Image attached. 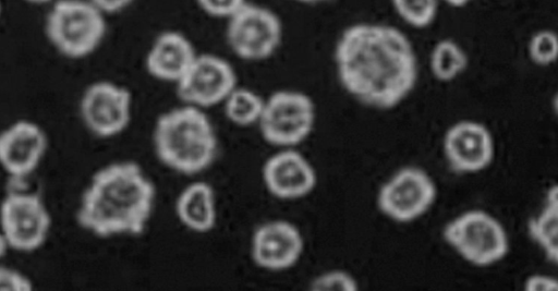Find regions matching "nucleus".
Masks as SVG:
<instances>
[{"label": "nucleus", "mask_w": 558, "mask_h": 291, "mask_svg": "<svg viewBox=\"0 0 558 291\" xmlns=\"http://www.w3.org/2000/svg\"><path fill=\"white\" fill-rule=\"evenodd\" d=\"M342 88L362 105L389 110L400 105L417 82V58L399 28L375 22L347 26L333 50Z\"/></svg>", "instance_id": "f257e3e1"}, {"label": "nucleus", "mask_w": 558, "mask_h": 291, "mask_svg": "<svg viewBox=\"0 0 558 291\" xmlns=\"http://www.w3.org/2000/svg\"><path fill=\"white\" fill-rule=\"evenodd\" d=\"M155 197L154 183L138 163L111 162L89 179L75 218L95 237L138 235L150 220Z\"/></svg>", "instance_id": "f03ea898"}, {"label": "nucleus", "mask_w": 558, "mask_h": 291, "mask_svg": "<svg viewBox=\"0 0 558 291\" xmlns=\"http://www.w3.org/2000/svg\"><path fill=\"white\" fill-rule=\"evenodd\" d=\"M153 143L160 162L185 175L209 168L218 149L215 129L204 109L185 104L158 116Z\"/></svg>", "instance_id": "7ed1b4c3"}, {"label": "nucleus", "mask_w": 558, "mask_h": 291, "mask_svg": "<svg viewBox=\"0 0 558 291\" xmlns=\"http://www.w3.org/2000/svg\"><path fill=\"white\" fill-rule=\"evenodd\" d=\"M49 5L44 32L59 54L80 60L100 47L107 34V15L89 0H56Z\"/></svg>", "instance_id": "20e7f679"}, {"label": "nucleus", "mask_w": 558, "mask_h": 291, "mask_svg": "<svg viewBox=\"0 0 558 291\" xmlns=\"http://www.w3.org/2000/svg\"><path fill=\"white\" fill-rule=\"evenodd\" d=\"M284 35L280 16L269 7L247 1L226 21V41L230 50L247 62L274 56Z\"/></svg>", "instance_id": "39448f33"}, {"label": "nucleus", "mask_w": 558, "mask_h": 291, "mask_svg": "<svg viewBox=\"0 0 558 291\" xmlns=\"http://www.w3.org/2000/svg\"><path fill=\"white\" fill-rule=\"evenodd\" d=\"M316 120L313 99L296 89H278L265 98L257 123L259 132L270 145L293 148L312 133Z\"/></svg>", "instance_id": "423d86ee"}, {"label": "nucleus", "mask_w": 558, "mask_h": 291, "mask_svg": "<svg viewBox=\"0 0 558 291\" xmlns=\"http://www.w3.org/2000/svg\"><path fill=\"white\" fill-rule=\"evenodd\" d=\"M442 235L462 258L480 267L501 260L509 251L505 228L484 210L459 215L445 226Z\"/></svg>", "instance_id": "0eeeda50"}, {"label": "nucleus", "mask_w": 558, "mask_h": 291, "mask_svg": "<svg viewBox=\"0 0 558 291\" xmlns=\"http://www.w3.org/2000/svg\"><path fill=\"white\" fill-rule=\"evenodd\" d=\"M51 215L33 192H10L0 204V230L10 250L31 253L40 248L51 230Z\"/></svg>", "instance_id": "6e6552de"}, {"label": "nucleus", "mask_w": 558, "mask_h": 291, "mask_svg": "<svg viewBox=\"0 0 558 291\" xmlns=\"http://www.w3.org/2000/svg\"><path fill=\"white\" fill-rule=\"evenodd\" d=\"M133 97L129 88L112 81L90 83L83 90L78 112L84 126L99 138L114 137L128 129Z\"/></svg>", "instance_id": "1a4fd4ad"}, {"label": "nucleus", "mask_w": 558, "mask_h": 291, "mask_svg": "<svg viewBox=\"0 0 558 291\" xmlns=\"http://www.w3.org/2000/svg\"><path fill=\"white\" fill-rule=\"evenodd\" d=\"M238 85L236 72L227 59L198 52L175 89L182 104L207 109L221 105Z\"/></svg>", "instance_id": "9d476101"}, {"label": "nucleus", "mask_w": 558, "mask_h": 291, "mask_svg": "<svg viewBox=\"0 0 558 291\" xmlns=\"http://www.w3.org/2000/svg\"><path fill=\"white\" fill-rule=\"evenodd\" d=\"M436 195V185L426 171L404 167L383 184L377 195V206L388 218L410 222L430 208Z\"/></svg>", "instance_id": "9b49d317"}, {"label": "nucleus", "mask_w": 558, "mask_h": 291, "mask_svg": "<svg viewBox=\"0 0 558 291\" xmlns=\"http://www.w3.org/2000/svg\"><path fill=\"white\" fill-rule=\"evenodd\" d=\"M48 148L45 130L36 122L20 119L0 132V167L14 180L37 170Z\"/></svg>", "instance_id": "f8f14e48"}, {"label": "nucleus", "mask_w": 558, "mask_h": 291, "mask_svg": "<svg viewBox=\"0 0 558 291\" xmlns=\"http://www.w3.org/2000/svg\"><path fill=\"white\" fill-rule=\"evenodd\" d=\"M304 251V240L299 228L282 219L260 223L251 239V257L254 264L268 271L292 268Z\"/></svg>", "instance_id": "ddd939ff"}, {"label": "nucleus", "mask_w": 558, "mask_h": 291, "mask_svg": "<svg viewBox=\"0 0 558 291\" xmlns=\"http://www.w3.org/2000/svg\"><path fill=\"white\" fill-rule=\"evenodd\" d=\"M262 179L266 190L282 201L305 197L317 183L312 163L294 148H281L270 155L263 165Z\"/></svg>", "instance_id": "4468645a"}, {"label": "nucleus", "mask_w": 558, "mask_h": 291, "mask_svg": "<svg viewBox=\"0 0 558 291\" xmlns=\"http://www.w3.org/2000/svg\"><path fill=\"white\" fill-rule=\"evenodd\" d=\"M444 153L456 173H475L487 168L493 160V136L480 122L459 121L444 136Z\"/></svg>", "instance_id": "2eb2a0df"}, {"label": "nucleus", "mask_w": 558, "mask_h": 291, "mask_svg": "<svg viewBox=\"0 0 558 291\" xmlns=\"http://www.w3.org/2000/svg\"><path fill=\"white\" fill-rule=\"evenodd\" d=\"M197 53L192 40L184 33L166 29L154 38L147 49L145 69L155 80L175 85Z\"/></svg>", "instance_id": "dca6fc26"}, {"label": "nucleus", "mask_w": 558, "mask_h": 291, "mask_svg": "<svg viewBox=\"0 0 558 291\" xmlns=\"http://www.w3.org/2000/svg\"><path fill=\"white\" fill-rule=\"evenodd\" d=\"M178 220L195 233L211 231L217 222L215 192L205 181L186 185L178 195L174 206Z\"/></svg>", "instance_id": "f3484780"}, {"label": "nucleus", "mask_w": 558, "mask_h": 291, "mask_svg": "<svg viewBox=\"0 0 558 291\" xmlns=\"http://www.w3.org/2000/svg\"><path fill=\"white\" fill-rule=\"evenodd\" d=\"M531 239L542 248L546 258L558 260V187L553 185L546 194L542 210L527 223Z\"/></svg>", "instance_id": "a211bd4d"}, {"label": "nucleus", "mask_w": 558, "mask_h": 291, "mask_svg": "<svg viewBox=\"0 0 558 291\" xmlns=\"http://www.w3.org/2000/svg\"><path fill=\"white\" fill-rule=\"evenodd\" d=\"M265 98L255 90L235 86L221 104L229 122L238 126L257 125Z\"/></svg>", "instance_id": "6ab92c4d"}, {"label": "nucleus", "mask_w": 558, "mask_h": 291, "mask_svg": "<svg viewBox=\"0 0 558 291\" xmlns=\"http://www.w3.org/2000/svg\"><path fill=\"white\" fill-rule=\"evenodd\" d=\"M469 63L464 49L453 39L438 40L429 57V66L433 76L440 82H450L462 74Z\"/></svg>", "instance_id": "aec40b11"}, {"label": "nucleus", "mask_w": 558, "mask_h": 291, "mask_svg": "<svg viewBox=\"0 0 558 291\" xmlns=\"http://www.w3.org/2000/svg\"><path fill=\"white\" fill-rule=\"evenodd\" d=\"M398 16L414 28H425L437 17L439 0H390Z\"/></svg>", "instance_id": "412c9836"}, {"label": "nucleus", "mask_w": 558, "mask_h": 291, "mask_svg": "<svg viewBox=\"0 0 558 291\" xmlns=\"http://www.w3.org/2000/svg\"><path fill=\"white\" fill-rule=\"evenodd\" d=\"M527 53L533 63L548 66L556 62L558 39L555 31L543 28L535 32L527 43Z\"/></svg>", "instance_id": "4be33fe9"}, {"label": "nucleus", "mask_w": 558, "mask_h": 291, "mask_svg": "<svg viewBox=\"0 0 558 291\" xmlns=\"http://www.w3.org/2000/svg\"><path fill=\"white\" fill-rule=\"evenodd\" d=\"M311 291H357L355 279L343 270H329L315 277L310 286Z\"/></svg>", "instance_id": "5701e85b"}, {"label": "nucleus", "mask_w": 558, "mask_h": 291, "mask_svg": "<svg viewBox=\"0 0 558 291\" xmlns=\"http://www.w3.org/2000/svg\"><path fill=\"white\" fill-rule=\"evenodd\" d=\"M248 0H195L198 9L209 17L227 21Z\"/></svg>", "instance_id": "b1692460"}, {"label": "nucleus", "mask_w": 558, "mask_h": 291, "mask_svg": "<svg viewBox=\"0 0 558 291\" xmlns=\"http://www.w3.org/2000/svg\"><path fill=\"white\" fill-rule=\"evenodd\" d=\"M34 283L19 269L0 266V291H32Z\"/></svg>", "instance_id": "393cba45"}, {"label": "nucleus", "mask_w": 558, "mask_h": 291, "mask_svg": "<svg viewBox=\"0 0 558 291\" xmlns=\"http://www.w3.org/2000/svg\"><path fill=\"white\" fill-rule=\"evenodd\" d=\"M525 291H557L558 282L556 278L546 275H532L525 282Z\"/></svg>", "instance_id": "a878e982"}, {"label": "nucleus", "mask_w": 558, "mask_h": 291, "mask_svg": "<svg viewBox=\"0 0 558 291\" xmlns=\"http://www.w3.org/2000/svg\"><path fill=\"white\" fill-rule=\"evenodd\" d=\"M105 15H113L123 12L131 7L135 0H89Z\"/></svg>", "instance_id": "bb28decb"}, {"label": "nucleus", "mask_w": 558, "mask_h": 291, "mask_svg": "<svg viewBox=\"0 0 558 291\" xmlns=\"http://www.w3.org/2000/svg\"><path fill=\"white\" fill-rule=\"evenodd\" d=\"M9 250L10 246L8 244V241L0 230V259H2L7 255Z\"/></svg>", "instance_id": "cd10ccee"}, {"label": "nucleus", "mask_w": 558, "mask_h": 291, "mask_svg": "<svg viewBox=\"0 0 558 291\" xmlns=\"http://www.w3.org/2000/svg\"><path fill=\"white\" fill-rule=\"evenodd\" d=\"M439 1L440 2H445V3H447L448 5H451V7L460 8V7L466 5L472 0H439Z\"/></svg>", "instance_id": "c85d7f7f"}, {"label": "nucleus", "mask_w": 558, "mask_h": 291, "mask_svg": "<svg viewBox=\"0 0 558 291\" xmlns=\"http://www.w3.org/2000/svg\"><path fill=\"white\" fill-rule=\"evenodd\" d=\"M291 2L300 3V4H317L325 2L327 0H289Z\"/></svg>", "instance_id": "c756f323"}, {"label": "nucleus", "mask_w": 558, "mask_h": 291, "mask_svg": "<svg viewBox=\"0 0 558 291\" xmlns=\"http://www.w3.org/2000/svg\"><path fill=\"white\" fill-rule=\"evenodd\" d=\"M24 1L27 3H31V4L40 5V4H51L56 0H24Z\"/></svg>", "instance_id": "7c9ffc66"}, {"label": "nucleus", "mask_w": 558, "mask_h": 291, "mask_svg": "<svg viewBox=\"0 0 558 291\" xmlns=\"http://www.w3.org/2000/svg\"><path fill=\"white\" fill-rule=\"evenodd\" d=\"M2 10H3L2 0H0V19H1V15H2Z\"/></svg>", "instance_id": "2f4dec72"}]
</instances>
